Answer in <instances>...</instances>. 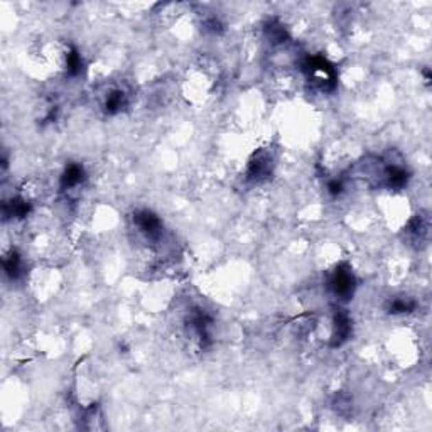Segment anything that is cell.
Returning <instances> with one entry per match:
<instances>
[{
	"label": "cell",
	"instance_id": "1",
	"mask_svg": "<svg viewBox=\"0 0 432 432\" xmlns=\"http://www.w3.org/2000/svg\"><path fill=\"white\" fill-rule=\"evenodd\" d=\"M304 72H306L309 81L314 87H318L319 90H333L334 81H336V73H334L333 66L321 56L307 58L306 63H304Z\"/></svg>",
	"mask_w": 432,
	"mask_h": 432
},
{
	"label": "cell",
	"instance_id": "2",
	"mask_svg": "<svg viewBox=\"0 0 432 432\" xmlns=\"http://www.w3.org/2000/svg\"><path fill=\"white\" fill-rule=\"evenodd\" d=\"M327 285L338 301H348L355 292V275L348 266H340L331 274Z\"/></svg>",
	"mask_w": 432,
	"mask_h": 432
},
{
	"label": "cell",
	"instance_id": "3",
	"mask_svg": "<svg viewBox=\"0 0 432 432\" xmlns=\"http://www.w3.org/2000/svg\"><path fill=\"white\" fill-rule=\"evenodd\" d=\"M133 225L145 241L158 244L162 238V222L152 211L142 210L133 216Z\"/></svg>",
	"mask_w": 432,
	"mask_h": 432
},
{
	"label": "cell",
	"instance_id": "4",
	"mask_svg": "<svg viewBox=\"0 0 432 432\" xmlns=\"http://www.w3.org/2000/svg\"><path fill=\"white\" fill-rule=\"evenodd\" d=\"M275 166V158L269 149H263V151L257 152L252 158L250 164H248L247 169V177L252 182H263L267 181L274 173Z\"/></svg>",
	"mask_w": 432,
	"mask_h": 432
},
{
	"label": "cell",
	"instance_id": "5",
	"mask_svg": "<svg viewBox=\"0 0 432 432\" xmlns=\"http://www.w3.org/2000/svg\"><path fill=\"white\" fill-rule=\"evenodd\" d=\"M130 102V95L125 88L122 87H111L105 95H103V110L108 115H115L118 111L125 110Z\"/></svg>",
	"mask_w": 432,
	"mask_h": 432
},
{
	"label": "cell",
	"instance_id": "6",
	"mask_svg": "<svg viewBox=\"0 0 432 432\" xmlns=\"http://www.w3.org/2000/svg\"><path fill=\"white\" fill-rule=\"evenodd\" d=\"M85 181V171L80 164H69L61 176V189L63 191H73L80 188Z\"/></svg>",
	"mask_w": 432,
	"mask_h": 432
},
{
	"label": "cell",
	"instance_id": "7",
	"mask_svg": "<svg viewBox=\"0 0 432 432\" xmlns=\"http://www.w3.org/2000/svg\"><path fill=\"white\" fill-rule=\"evenodd\" d=\"M349 333H352V321H349L346 312H338L334 316L333 324V346H340L341 343L348 340Z\"/></svg>",
	"mask_w": 432,
	"mask_h": 432
},
{
	"label": "cell",
	"instance_id": "8",
	"mask_svg": "<svg viewBox=\"0 0 432 432\" xmlns=\"http://www.w3.org/2000/svg\"><path fill=\"white\" fill-rule=\"evenodd\" d=\"M429 225H427V219L422 218V216H419V218H415L414 222L411 223V226H409V235L412 237V240L415 241H424L427 238V233H429Z\"/></svg>",
	"mask_w": 432,
	"mask_h": 432
},
{
	"label": "cell",
	"instance_id": "9",
	"mask_svg": "<svg viewBox=\"0 0 432 432\" xmlns=\"http://www.w3.org/2000/svg\"><path fill=\"white\" fill-rule=\"evenodd\" d=\"M415 309V303L409 297H397L389 304V311L392 314H404V312H411Z\"/></svg>",
	"mask_w": 432,
	"mask_h": 432
}]
</instances>
